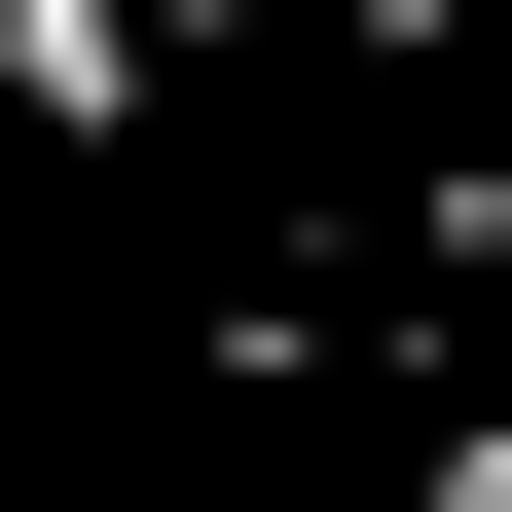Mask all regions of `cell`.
Here are the masks:
<instances>
[{"mask_svg": "<svg viewBox=\"0 0 512 512\" xmlns=\"http://www.w3.org/2000/svg\"><path fill=\"white\" fill-rule=\"evenodd\" d=\"M0 110H37V147H147L183 74H147V0H0Z\"/></svg>", "mask_w": 512, "mask_h": 512, "instance_id": "obj_1", "label": "cell"}]
</instances>
